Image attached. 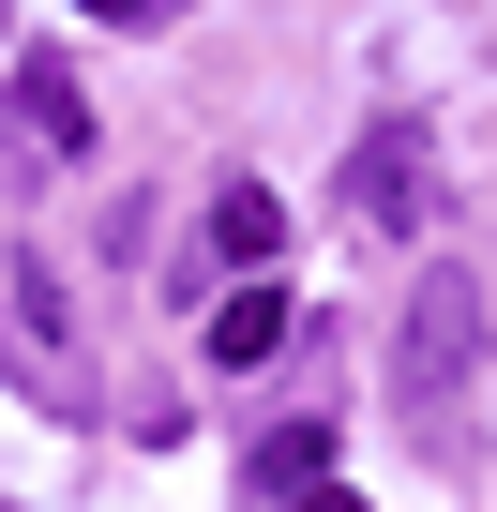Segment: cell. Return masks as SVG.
Listing matches in <instances>:
<instances>
[{
	"label": "cell",
	"mask_w": 497,
	"mask_h": 512,
	"mask_svg": "<svg viewBox=\"0 0 497 512\" xmlns=\"http://www.w3.org/2000/svg\"><path fill=\"white\" fill-rule=\"evenodd\" d=\"M317 467H332V422H287V437H272V452H257V482H272V497H302V482H317Z\"/></svg>",
	"instance_id": "8992f818"
},
{
	"label": "cell",
	"mask_w": 497,
	"mask_h": 512,
	"mask_svg": "<svg viewBox=\"0 0 497 512\" xmlns=\"http://www.w3.org/2000/svg\"><path fill=\"white\" fill-rule=\"evenodd\" d=\"M211 256H226V272H272V256H287V211H272V181H226V196H211Z\"/></svg>",
	"instance_id": "5b68a950"
},
{
	"label": "cell",
	"mask_w": 497,
	"mask_h": 512,
	"mask_svg": "<svg viewBox=\"0 0 497 512\" xmlns=\"http://www.w3.org/2000/svg\"><path fill=\"white\" fill-rule=\"evenodd\" d=\"M76 16H121V31H136V16H151V0H76Z\"/></svg>",
	"instance_id": "ba28073f"
},
{
	"label": "cell",
	"mask_w": 497,
	"mask_h": 512,
	"mask_svg": "<svg viewBox=\"0 0 497 512\" xmlns=\"http://www.w3.org/2000/svg\"><path fill=\"white\" fill-rule=\"evenodd\" d=\"M467 377H482V287H467V272H422V287H407V332H392V392L437 422Z\"/></svg>",
	"instance_id": "6da1fadb"
},
{
	"label": "cell",
	"mask_w": 497,
	"mask_h": 512,
	"mask_svg": "<svg viewBox=\"0 0 497 512\" xmlns=\"http://www.w3.org/2000/svg\"><path fill=\"white\" fill-rule=\"evenodd\" d=\"M347 211H362L377 241H407V226L437 211V181H422V136H407V121H377V136L347 151Z\"/></svg>",
	"instance_id": "7a4b0ae2"
},
{
	"label": "cell",
	"mask_w": 497,
	"mask_h": 512,
	"mask_svg": "<svg viewBox=\"0 0 497 512\" xmlns=\"http://www.w3.org/2000/svg\"><path fill=\"white\" fill-rule=\"evenodd\" d=\"M287 317H302V302H287L272 272H241V287H226V317H211V362H226V377H257V362L287 347Z\"/></svg>",
	"instance_id": "3957f363"
},
{
	"label": "cell",
	"mask_w": 497,
	"mask_h": 512,
	"mask_svg": "<svg viewBox=\"0 0 497 512\" xmlns=\"http://www.w3.org/2000/svg\"><path fill=\"white\" fill-rule=\"evenodd\" d=\"M0 121H16L31 151H91V91H76L61 61H31V76H16V106H0Z\"/></svg>",
	"instance_id": "277c9868"
},
{
	"label": "cell",
	"mask_w": 497,
	"mask_h": 512,
	"mask_svg": "<svg viewBox=\"0 0 497 512\" xmlns=\"http://www.w3.org/2000/svg\"><path fill=\"white\" fill-rule=\"evenodd\" d=\"M287 512H362V497H347V482H302V497H287Z\"/></svg>",
	"instance_id": "52a82bcc"
}]
</instances>
